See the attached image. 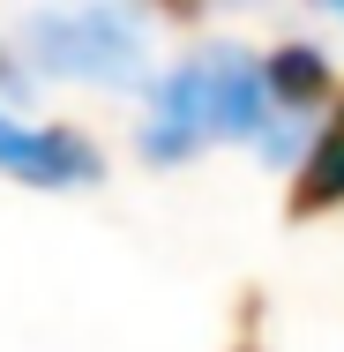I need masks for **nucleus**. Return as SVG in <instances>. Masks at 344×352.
Returning <instances> with one entry per match:
<instances>
[{
	"label": "nucleus",
	"instance_id": "f257e3e1",
	"mask_svg": "<svg viewBox=\"0 0 344 352\" xmlns=\"http://www.w3.org/2000/svg\"><path fill=\"white\" fill-rule=\"evenodd\" d=\"M30 45L53 75H75V82H135L142 75V38L135 23L105 0L90 8H53L30 23Z\"/></svg>",
	"mask_w": 344,
	"mask_h": 352
},
{
	"label": "nucleus",
	"instance_id": "f03ea898",
	"mask_svg": "<svg viewBox=\"0 0 344 352\" xmlns=\"http://www.w3.org/2000/svg\"><path fill=\"white\" fill-rule=\"evenodd\" d=\"M0 173H15L23 188H90V180H105V157L82 128H15V120H0Z\"/></svg>",
	"mask_w": 344,
	"mask_h": 352
},
{
	"label": "nucleus",
	"instance_id": "7ed1b4c3",
	"mask_svg": "<svg viewBox=\"0 0 344 352\" xmlns=\"http://www.w3.org/2000/svg\"><path fill=\"white\" fill-rule=\"evenodd\" d=\"M344 210V90L322 120V135L307 142V157L292 165V188H284V217L307 225V217H330Z\"/></svg>",
	"mask_w": 344,
	"mask_h": 352
},
{
	"label": "nucleus",
	"instance_id": "20e7f679",
	"mask_svg": "<svg viewBox=\"0 0 344 352\" xmlns=\"http://www.w3.org/2000/svg\"><path fill=\"white\" fill-rule=\"evenodd\" d=\"M262 90H270L277 120H307V113L337 105V75L322 60V45H277V53H262Z\"/></svg>",
	"mask_w": 344,
	"mask_h": 352
},
{
	"label": "nucleus",
	"instance_id": "39448f33",
	"mask_svg": "<svg viewBox=\"0 0 344 352\" xmlns=\"http://www.w3.org/2000/svg\"><path fill=\"white\" fill-rule=\"evenodd\" d=\"M0 90H23V68H15V53L0 45Z\"/></svg>",
	"mask_w": 344,
	"mask_h": 352
},
{
	"label": "nucleus",
	"instance_id": "423d86ee",
	"mask_svg": "<svg viewBox=\"0 0 344 352\" xmlns=\"http://www.w3.org/2000/svg\"><path fill=\"white\" fill-rule=\"evenodd\" d=\"M157 8H165V15H180V23H195V15H203V0H157Z\"/></svg>",
	"mask_w": 344,
	"mask_h": 352
},
{
	"label": "nucleus",
	"instance_id": "0eeeda50",
	"mask_svg": "<svg viewBox=\"0 0 344 352\" xmlns=\"http://www.w3.org/2000/svg\"><path fill=\"white\" fill-rule=\"evenodd\" d=\"M322 8H337V15H344V0H322Z\"/></svg>",
	"mask_w": 344,
	"mask_h": 352
}]
</instances>
